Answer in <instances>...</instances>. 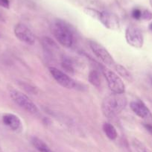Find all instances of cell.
Wrapping results in <instances>:
<instances>
[{
  "label": "cell",
  "mask_w": 152,
  "mask_h": 152,
  "mask_svg": "<svg viewBox=\"0 0 152 152\" xmlns=\"http://www.w3.org/2000/svg\"><path fill=\"white\" fill-rule=\"evenodd\" d=\"M127 105V99L124 94L114 93L108 96L102 102V109L104 115L112 119L119 115Z\"/></svg>",
  "instance_id": "1"
},
{
  "label": "cell",
  "mask_w": 152,
  "mask_h": 152,
  "mask_svg": "<svg viewBox=\"0 0 152 152\" xmlns=\"http://www.w3.org/2000/svg\"><path fill=\"white\" fill-rule=\"evenodd\" d=\"M52 31L60 44L65 47H71L73 44V34L71 29L62 21L55 22L52 25Z\"/></svg>",
  "instance_id": "2"
},
{
  "label": "cell",
  "mask_w": 152,
  "mask_h": 152,
  "mask_svg": "<svg viewBox=\"0 0 152 152\" xmlns=\"http://www.w3.org/2000/svg\"><path fill=\"white\" fill-rule=\"evenodd\" d=\"M9 93L11 99L17 105H19L20 107L27 111L28 113L34 114V115L37 114L39 113V110H38L36 104L26 94L19 91V90H14V89L10 90Z\"/></svg>",
  "instance_id": "3"
},
{
  "label": "cell",
  "mask_w": 152,
  "mask_h": 152,
  "mask_svg": "<svg viewBox=\"0 0 152 152\" xmlns=\"http://www.w3.org/2000/svg\"><path fill=\"white\" fill-rule=\"evenodd\" d=\"M102 73L107 81L108 87L114 93L123 94L125 93V84L117 74L106 67H102Z\"/></svg>",
  "instance_id": "4"
},
{
  "label": "cell",
  "mask_w": 152,
  "mask_h": 152,
  "mask_svg": "<svg viewBox=\"0 0 152 152\" xmlns=\"http://www.w3.org/2000/svg\"><path fill=\"white\" fill-rule=\"evenodd\" d=\"M89 45L94 55L99 60H101L105 65L109 66L115 65V61L113 57L104 46L94 40H90L89 42Z\"/></svg>",
  "instance_id": "5"
},
{
  "label": "cell",
  "mask_w": 152,
  "mask_h": 152,
  "mask_svg": "<svg viewBox=\"0 0 152 152\" xmlns=\"http://www.w3.org/2000/svg\"><path fill=\"white\" fill-rule=\"evenodd\" d=\"M125 38L127 43L134 48H142L144 43L142 33L139 28L131 26L126 29Z\"/></svg>",
  "instance_id": "6"
},
{
  "label": "cell",
  "mask_w": 152,
  "mask_h": 152,
  "mask_svg": "<svg viewBox=\"0 0 152 152\" xmlns=\"http://www.w3.org/2000/svg\"><path fill=\"white\" fill-rule=\"evenodd\" d=\"M49 70L50 72L51 75H52V77L54 78V79L60 85L67 89H73L75 87V81L71 77H69L68 75L66 74L65 72L53 66L49 67Z\"/></svg>",
  "instance_id": "7"
},
{
  "label": "cell",
  "mask_w": 152,
  "mask_h": 152,
  "mask_svg": "<svg viewBox=\"0 0 152 152\" xmlns=\"http://www.w3.org/2000/svg\"><path fill=\"white\" fill-rule=\"evenodd\" d=\"M14 34L16 37L22 42L29 45L35 43V36L28 26L23 23H19L14 28Z\"/></svg>",
  "instance_id": "8"
},
{
  "label": "cell",
  "mask_w": 152,
  "mask_h": 152,
  "mask_svg": "<svg viewBox=\"0 0 152 152\" xmlns=\"http://www.w3.org/2000/svg\"><path fill=\"white\" fill-rule=\"evenodd\" d=\"M4 125L14 131H18L22 129V122L20 118L13 113H5L2 116Z\"/></svg>",
  "instance_id": "9"
},
{
  "label": "cell",
  "mask_w": 152,
  "mask_h": 152,
  "mask_svg": "<svg viewBox=\"0 0 152 152\" xmlns=\"http://www.w3.org/2000/svg\"><path fill=\"white\" fill-rule=\"evenodd\" d=\"M99 21L109 29H117L119 27V20L116 16L106 11L101 12Z\"/></svg>",
  "instance_id": "10"
},
{
  "label": "cell",
  "mask_w": 152,
  "mask_h": 152,
  "mask_svg": "<svg viewBox=\"0 0 152 152\" xmlns=\"http://www.w3.org/2000/svg\"><path fill=\"white\" fill-rule=\"evenodd\" d=\"M130 107L133 112L142 119H146L150 115V111L148 108L145 106L143 102L140 101H134V102H131Z\"/></svg>",
  "instance_id": "11"
},
{
  "label": "cell",
  "mask_w": 152,
  "mask_h": 152,
  "mask_svg": "<svg viewBox=\"0 0 152 152\" xmlns=\"http://www.w3.org/2000/svg\"><path fill=\"white\" fill-rule=\"evenodd\" d=\"M31 144L33 145L34 147L39 152H52V151L48 146V145L44 141H43L41 139L38 138L37 137H31Z\"/></svg>",
  "instance_id": "12"
},
{
  "label": "cell",
  "mask_w": 152,
  "mask_h": 152,
  "mask_svg": "<svg viewBox=\"0 0 152 152\" xmlns=\"http://www.w3.org/2000/svg\"><path fill=\"white\" fill-rule=\"evenodd\" d=\"M103 131L104 132L105 135L107 136V137L110 140H115L117 138L118 134L116 129L110 123H107V122L104 123Z\"/></svg>",
  "instance_id": "13"
},
{
  "label": "cell",
  "mask_w": 152,
  "mask_h": 152,
  "mask_svg": "<svg viewBox=\"0 0 152 152\" xmlns=\"http://www.w3.org/2000/svg\"><path fill=\"white\" fill-rule=\"evenodd\" d=\"M89 82L94 87H99L101 85V77L99 72L96 70H91L88 75Z\"/></svg>",
  "instance_id": "14"
},
{
  "label": "cell",
  "mask_w": 152,
  "mask_h": 152,
  "mask_svg": "<svg viewBox=\"0 0 152 152\" xmlns=\"http://www.w3.org/2000/svg\"><path fill=\"white\" fill-rule=\"evenodd\" d=\"M115 69H116V72H118V74L122 77V78H125V80L128 81H132V77H131V74H130L129 72L123 66L120 65V64H116L115 66Z\"/></svg>",
  "instance_id": "15"
},
{
  "label": "cell",
  "mask_w": 152,
  "mask_h": 152,
  "mask_svg": "<svg viewBox=\"0 0 152 152\" xmlns=\"http://www.w3.org/2000/svg\"><path fill=\"white\" fill-rule=\"evenodd\" d=\"M133 145L137 152H151L142 142L137 139H134L133 140Z\"/></svg>",
  "instance_id": "16"
},
{
  "label": "cell",
  "mask_w": 152,
  "mask_h": 152,
  "mask_svg": "<svg viewBox=\"0 0 152 152\" xmlns=\"http://www.w3.org/2000/svg\"><path fill=\"white\" fill-rule=\"evenodd\" d=\"M62 66L66 71L68 72H74V67H73V64L71 60L66 57H64L62 59Z\"/></svg>",
  "instance_id": "17"
},
{
  "label": "cell",
  "mask_w": 152,
  "mask_h": 152,
  "mask_svg": "<svg viewBox=\"0 0 152 152\" xmlns=\"http://www.w3.org/2000/svg\"><path fill=\"white\" fill-rule=\"evenodd\" d=\"M84 12L87 14V15L90 16L93 18L96 19V20H99L100 19V16H101V12L98 11L97 10L93 9V8H87L84 9Z\"/></svg>",
  "instance_id": "18"
},
{
  "label": "cell",
  "mask_w": 152,
  "mask_h": 152,
  "mask_svg": "<svg viewBox=\"0 0 152 152\" xmlns=\"http://www.w3.org/2000/svg\"><path fill=\"white\" fill-rule=\"evenodd\" d=\"M142 18L145 20H151L152 19V13L148 10H145L142 12Z\"/></svg>",
  "instance_id": "19"
},
{
  "label": "cell",
  "mask_w": 152,
  "mask_h": 152,
  "mask_svg": "<svg viewBox=\"0 0 152 152\" xmlns=\"http://www.w3.org/2000/svg\"><path fill=\"white\" fill-rule=\"evenodd\" d=\"M132 17L136 20H140L142 18V11L138 8H135L132 11Z\"/></svg>",
  "instance_id": "20"
},
{
  "label": "cell",
  "mask_w": 152,
  "mask_h": 152,
  "mask_svg": "<svg viewBox=\"0 0 152 152\" xmlns=\"http://www.w3.org/2000/svg\"><path fill=\"white\" fill-rule=\"evenodd\" d=\"M0 6L4 8L8 9L10 8L9 0H0Z\"/></svg>",
  "instance_id": "21"
},
{
  "label": "cell",
  "mask_w": 152,
  "mask_h": 152,
  "mask_svg": "<svg viewBox=\"0 0 152 152\" xmlns=\"http://www.w3.org/2000/svg\"><path fill=\"white\" fill-rule=\"evenodd\" d=\"M144 127L146 131L152 136V125H151V124H144Z\"/></svg>",
  "instance_id": "22"
},
{
  "label": "cell",
  "mask_w": 152,
  "mask_h": 152,
  "mask_svg": "<svg viewBox=\"0 0 152 152\" xmlns=\"http://www.w3.org/2000/svg\"><path fill=\"white\" fill-rule=\"evenodd\" d=\"M149 28H150L151 30L152 31V23H151V24H150V26H149Z\"/></svg>",
  "instance_id": "23"
},
{
  "label": "cell",
  "mask_w": 152,
  "mask_h": 152,
  "mask_svg": "<svg viewBox=\"0 0 152 152\" xmlns=\"http://www.w3.org/2000/svg\"><path fill=\"white\" fill-rule=\"evenodd\" d=\"M1 19H2V16H1V14H0V20H1Z\"/></svg>",
  "instance_id": "24"
}]
</instances>
